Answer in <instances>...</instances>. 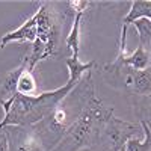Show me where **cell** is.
<instances>
[{"instance_id": "cell-16", "label": "cell", "mask_w": 151, "mask_h": 151, "mask_svg": "<svg viewBox=\"0 0 151 151\" xmlns=\"http://www.w3.org/2000/svg\"><path fill=\"white\" fill-rule=\"evenodd\" d=\"M136 113L139 116V122H145L151 130V95L142 97L136 106Z\"/></svg>"}, {"instance_id": "cell-18", "label": "cell", "mask_w": 151, "mask_h": 151, "mask_svg": "<svg viewBox=\"0 0 151 151\" xmlns=\"http://www.w3.org/2000/svg\"><path fill=\"white\" fill-rule=\"evenodd\" d=\"M0 151H9V139L3 129H0Z\"/></svg>"}, {"instance_id": "cell-19", "label": "cell", "mask_w": 151, "mask_h": 151, "mask_svg": "<svg viewBox=\"0 0 151 151\" xmlns=\"http://www.w3.org/2000/svg\"><path fill=\"white\" fill-rule=\"evenodd\" d=\"M148 53H150V67H151V45H150V48H148Z\"/></svg>"}, {"instance_id": "cell-9", "label": "cell", "mask_w": 151, "mask_h": 151, "mask_svg": "<svg viewBox=\"0 0 151 151\" xmlns=\"http://www.w3.org/2000/svg\"><path fill=\"white\" fill-rule=\"evenodd\" d=\"M139 18L151 20V0H134V2H132L129 14L122 20V26L130 27L132 23Z\"/></svg>"}, {"instance_id": "cell-12", "label": "cell", "mask_w": 151, "mask_h": 151, "mask_svg": "<svg viewBox=\"0 0 151 151\" xmlns=\"http://www.w3.org/2000/svg\"><path fill=\"white\" fill-rule=\"evenodd\" d=\"M132 91L141 97L151 95V67L141 71H133Z\"/></svg>"}, {"instance_id": "cell-13", "label": "cell", "mask_w": 151, "mask_h": 151, "mask_svg": "<svg viewBox=\"0 0 151 151\" xmlns=\"http://www.w3.org/2000/svg\"><path fill=\"white\" fill-rule=\"evenodd\" d=\"M82 18L83 14H76L74 21H73V26L71 30L65 40V44L68 47V50L71 52L70 58H79V52H80V26H82Z\"/></svg>"}, {"instance_id": "cell-7", "label": "cell", "mask_w": 151, "mask_h": 151, "mask_svg": "<svg viewBox=\"0 0 151 151\" xmlns=\"http://www.w3.org/2000/svg\"><path fill=\"white\" fill-rule=\"evenodd\" d=\"M27 67V60L26 58L23 59V62L17 67V68H12L11 71H8L2 79H0V106L8 103L9 100H12L17 94V82L20 74L23 73V70Z\"/></svg>"}, {"instance_id": "cell-20", "label": "cell", "mask_w": 151, "mask_h": 151, "mask_svg": "<svg viewBox=\"0 0 151 151\" xmlns=\"http://www.w3.org/2000/svg\"><path fill=\"white\" fill-rule=\"evenodd\" d=\"M118 151H125V150H124V147H122V148H119V150H118Z\"/></svg>"}, {"instance_id": "cell-1", "label": "cell", "mask_w": 151, "mask_h": 151, "mask_svg": "<svg viewBox=\"0 0 151 151\" xmlns=\"http://www.w3.org/2000/svg\"><path fill=\"white\" fill-rule=\"evenodd\" d=\"M92 95H95L94 83L91 74L86 73L82 80L71 89V92L64 100H60L44 119L32 127L47 151H52L60 142L62 136L88 107Z\"/></svg>"}, {"instance_id": "cell-17", "label": "cell", "mask_w": 151, "mask_h": 151, "mask_svg": "<svg viewBox=\"0 0 151 151\" xmlns=\"http://www.w3.org/2000/svg\"><path fill=\"white\" fill-rule=\"evenodd\" d=\"M79 151H113V150L110 148V145H109L107 142H104V144H101V145H100V142H97V144H94V145H89V147H86V148H82V150H79Z\"/></svg>"}, {"instance_id": "cell-5", "label": "cell", "mask_w": 151, "mask_h": 151, "mask_svg": "<svg viewBox=\"0 0 151 151\" xmlns=\"http://www.w3.org/2000/svg\"><path fill=\"white\" fill-rule=\"evenodd\" d=\"M3 130L9 139V151H47L32 127L8 125Z\"/></svg>"}, {"instance_id": "cell-3", "label": "cell", "mask_w": 151, "mask_h": 151, "mask_svg": "<svg viewBox=\"0 0 151 151\" xmlns=\"http://www.w3.org/2000/svg\"><path fill=\"white\" fill-rule=\"evenodd\" d=\"M112 110L106 107L97 95H92L88 107L79 116L67 133L62 136L60 142L52 151H79L89 145H94L100 139V133L104 130L106 121L110 118Z\"/></svg>"}, {"instance_id": "cell-10", "label": "cell", "mask_w": 151, "mask_h": 151, "mask_svg": "<svg viewBox=\"0 0 151 151\" xmlns=\"http://www.w3.org/2000/svg\"><path fill=\"white\" fill-rule=\"evenodd\" d=\"M17 94L18 95H24V97H33L40 94V88L35 80L33 71H30L27 67L23 70V73L20 74L18 82H17Z\"/></svg>"}, {"instance_id": "cell-6", "label": "cell", "mask_w": 151, "mask_h": 151, "mask_svg": "<svg viewBox=\"0 0 151 151\" xmlns=\"http://www.w3.org/2000/svg\"><path fill=\"white\" fill-rule=\"evenodd\" d=\"M38 38V11L35 14L27 18L21 26L15 30L8 32L2 40H0V45L5 47L9 42H35Z\"/></svg>"}, {"instance_id": "cell-14", "label": "cell", "mask_w": 151, "mask_h": 151, "mask_svg": "<svg viewBox=\"0 0 151 151\" xmlns=\"http://www.w3.org/2000/svg\"><path fill=\"white\" fill-rule=\"evenodd\" d=\"M139 124L144 132V137L142 139H137V137L129 139L124 145L125 151H151V130L148 129L145 122H139Z\"/></svg>"}, {"instance_id": "cell-2", "label": "cell", "mask_w": 151, "mask_h": 151, "mask_svg": "<svg viewBox=\"0 0 151 151\" xmlns=\"http://www.w3.org/2000/svg\"><path fill=\"white\" fill-rule=\"evenodd\" d=\"M77 83L67 82L64 86L53 91H44L33 97H24L15 94L8 103L2 104L3 118L0 121V129L8 125H20V127H33L41 119H44L56 104L64 100Z\"/></svg>"}, {"instance_id": "cell-4", "label": "cell", "mask_w": 151, "mask_h": 151, "mask_svg": "<svg viewBox=\"0 0 151 151\" xmlns=\"http://www.w3.org/2000/svg\"><path fill=\"white\" fill-rule=\"evenodd\" d=\"M137 125L133 122H127L124 119H119L116 116L110 115V118L106 121L104 125V134L107 137V144L113 151H118L122 148L129 139L137 137Z\"/></svg>"}, {"instance_id": "cell-15", "label": "cell", "mask_w": 151, "mask_h": 151, "mask_svg": "<svg viewBox=\"0 0 151 151\" xmlns=\"http://www.w3.org/2000/svg\"><path fill=\"white\" fill-rule=\"evenodd\" d=\"M132 26L137 30V38H139V45H142L145 50L151 45V20L148 18H139L132 23Z\"/></svg>"}, {"instance_id": "cell-11", "label": "cell", "mask_w": 151, "mask_h": 151, "mask_svg": "<svg viewBox=\"0 0 151 151\" xmlns=\"http://www.w3.org/2000/svg\"><path fill=\"white\" fill-rule=\"evenodd\" d=\"M94 67V60L91 62H82L80 58H68L67 59V68H68V82L79 83L82 77L89 73Z\"/></svg>"}, {"instance_id": "cell-8", "label": "cell", "mask_w": 151, "mask_h": 151, "mask_svg": "<svg viewBox=\"0 0 151 151\" xmlns=\"http://www.w3.org/2000/svg\"><path fill=\"white\" fill-rule=\"evenodd\" d=\"M130 67L134 71H141L150 67V53L148 50H145L142 45H137V48L133 53L127 55L122 59H115L110 65H106L107 68H118V67Z\"/></svg>"}]
</instances>
